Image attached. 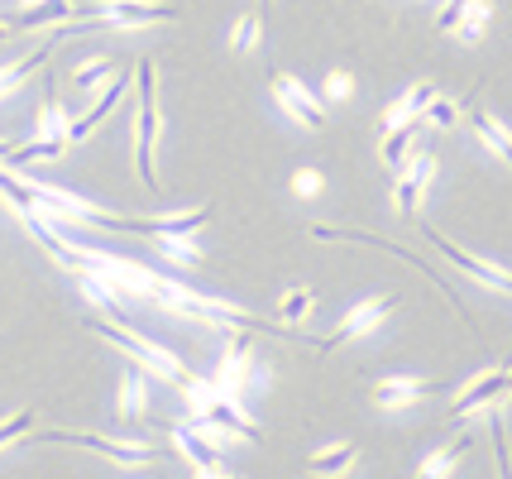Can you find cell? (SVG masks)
I'll return each instance as SVG.
<instances>
[{
  "label": "cell",
  "instance_id": "cell-2",
  "mask_svg": "<svg viewBox=\"0 0 512 479\" xmlns=\"http://www.w3.org/2000/svg\"><path fill=\"white\" fill-rule=\"evenodd\" d=\"M182 20L178 5H163V0H96L87 10H77V20L63 24V34H82L96 24H115V29H144V24H173Z\"/></svg>",
  "mask_w": 512,
  "mask_h": 479
},
{
  "label": "cell",
  "instance_id": "cell-5",
  "mask_svg": "<svg viewBox=\"0 0 512 479\" xmlns=\"http://www.w3.org/2000/svg\"><path fill=\"white\" fill-rule=\"evenodd\" d=\"M508 393H512V365L489 369V374L469 379V384L455 393V403H450V417H455V422H465V417H474V412L498 408V403H503Z\"/></svg>",
  "mask_w": 512,
  "mask_h": 479
},
{
  "label": "cell",
  "instance_id": "cell-23",
  "mask_svg": "<svg viewBox=\"0 0 512 479\" xmlns=\"http://www.w3.org/2000/svg\"><path fill=\"white\" fill-rule=\"evenodd\" d=\"M469 451V436H455V441H446V446H436L431 456L417 465V479H446L455 465H460V456Z\"/></svg>",
  "mask_w": 512,
  "mask_h": 479
},
{
  "label": "cell",
  "instance_id": "cell-33",
  "mask_svg": "<svg viewBox=\"0 0 512 479\" xmlns=\"http://www.w3.org/2000/svg\"><path fill=\"white\" fill-rule=\"evenodd\" d=\"M321 183H326V178H321L316 168H302V173L292 178V192H297V197H316V192H321Z\"/></svg>",
  "mask_w": 512,
  "mask_h": 479
},
{
  "label": "cell",
  "instance_id": "cell-19",
  "mask_svg": "<svg viewBox=\"0 0 512 479\" xmlns=\"http://www.w3.org/2000/svg\"><path fill=\"white\" fill-rule=\"evenodd\" d=\"M422 115H407V120H398L393 130H383V163L388 168H402V163L417 154V139H422Z\"/></svg>",
  "mask_w": 512,
  "mask_h": 479
},
{
  "label": "cell",
  "instance_id": "cell-14",
  "mask_svg": "<svg viewBox=\"0 0 512 479\" xmlns=\"http://www.w3.org/2000/svg\"><path fill=\"white\" fill-rule=\"evenodd\" d=\"M426 240H431L436 250L446 254V259L455 264V269H465V274L474 278V283H484V288H493V293H508V288H512V274H503V269H493V264H484V259H474V254L460 250L455 240H446L441 230H426Z\"/></svg>",
  "mask_w": 512,
  "mask_h": 479
},
{
  "label": "cell",
  "instance_id": "cell-1",
  "mask_svg": "<svg viewBox=\"0 0 512 479\" xmlns=\"http://www.w3.org/2000/svg\"><path fill=\"white\" fill-rule=\"evenodd\" d=\"M134 82H139V111H134V168L139 183L158 187V139H163V106H158V68L144 58L134 63Z\"/></svg>",
  "mask_w": 512,
  "mask_h": 479
},
{
  "label": "cell",
  "instance_id": "cell-12",
  "mask_svg": "<svg viewBox=\"0 0 512 479\" xmlns=\"http://www.w3.org/2000/svg\"><path fill=\"white\" fill-rule=\"evenodd\" d=\"M312 240H359V245H374V250L398 254V259H407V264H417V269H422V274L431 278L436 288H441V297H446L450 307H455V317H465V307H460V297L450 293L446 283H441V278L431 274V269H426V264H422V259H417V254H407V250H402V245H393V240H379V235H369V230H350V226H312ZM465 321H469V317H465Z\"/></svg>",
  "mask_w": 512,
  "mask_h": 479
},
{
  "label": "cell",
  "instance_id": "cell-30",
  "mask_svg": "<svg viewBox=\"0 0 512 479\" xmlns=\"http://www.w3.org/2000/svg\"><path fill=\"white\" fill-rule=\"evenodd\" d=\"M259 29H264V24H259V15H254V10H245V15L235 20V29H230V48H235V53H249V48H254V39H259Z\"/></svg>",
  "mask_w": 512,
  "mask_h": 479
},
{
  "label": "cell",
  "instance_id": "cell-9",
  "mask_svg": "<svg viewBox=\"0 0 512 479\" xmlns=\"http://www.w3.org/2000/svg\"><path fill=\"white\" fill-rule=\"evenodd\" d=\"M39 441L87 446V451L115 460V465H154V451H149V446H139V441H115V436H96V432H39Z\"/></svg>",
  "mask_w": 512,
  "mask_h": 479
},
{
  "label": "cell",
  "instance_id": "cell-38",
  "mask_svg": "<svg viewBox=\"0 0 512 479\" xmlns=\"http://www.w3.org/2000/svg\"><path fill=\"white\" fill-rule=\"evenodd\" d=\"M508 293H512V288H508Z\"/></svg>",
  "mask_w": 512,
  "mask_h": 479
},
{
  "label": "cell",
  "instance_id": "cell-4",
  "mask_svg": "<svg viewBox=\"0 0 512 479\" xmlns=\"http://www.w3.org/2000/svg\"><path fill=\"white\" fill-rule=\"evenodd\" d=\"M388 312H398V297H364V302H355L345 317H340V326H335L326 341L316 345L321 355H331V350H340L345 341H359V336H369V331H379V321L388 317Z\"/></svg>",
  "mask_w": 512,
  "mask_h": 479
},
{
  "label": "cell",
  "instance_id": "cell-31",
  "mask_svg": "<svg viewBox=\"0 0 512 479\" xmlns=\"http://www.w3.org/2000/svg\"><path fill=\"white\" fill-rule=\"evenodd\" d=\"M465 10H469V0H446V5H441V15H436V29H441V34H455V24H460Z\"/></svg>",
  "mask_w": 512,
  "mask_h": 479
},
{
  "label": "cell",
  "instance_id": "cell-7",
  "mask_svg": "<svg viewBox=\"0 0 512 479\" xmlns=\"http://www.w3.org/2000/svg\"><path fill=\"white\" fill-rule=\"evenodd\" d=\"M173 446L182 451V460L197 470V479H225V456H221V446L206 436V427H197L192 417L187 422H178L173 427Z\"/></svg>",
  "mask_w": 512,
  "mask_h": 479
},
{
  "label": "cell",
  "instance_id": "cell-25",
  "mask_svg": "<svg viewBox=\"0 0 512 479\" xmlns=\"http://www.w3.org/2000/svg\"><path fill=\"white\" fill-rule=\"evenodd\" d=\"M489 20H493V0H469V10L460 15V24H455V34H460L465 44H479Z\"/></svg>",
  "mask_w": 512,
  "mask_h": 479
},
{
  "label": "cell",
  "instance_id": "cell-8",
  "mask_svg": "<svg viewBox=\"0 0 512 479\" xmlns=\"http://www.w3.org/2000/svg\"><path fill=\"white\" fill-rule=\"evenodd\" d=\"M192 422L206 427V432H225V436H240V441H254V446L264 441V432H259L245 412H240V403L225 398V393H211L201 408H192Z\"/></svg>",
  "mask_w": 512,
  "mask_h": 479
},
{
  "label": "cell",
  "instance_id": "cell-21",
  "mask_svg": "<svg viewBox=\"0 0 512 479\" xmlns=\"http://www.w3.org/2000/svg\"><path fill=\"white\" fill-rule=\"evenodd\" d=\"M469 130L479 135V144H484L489 154H498V159L512 168V135L498 125V120H493L489 111H479V106H474V111H469Z\"/></svg>",
  "mask_w": 512,
  "mask_h": 479
},
{
  "label": "cell",
  "instance_id": "cell-18",
  "mask_svg": "<svg viewBox=\"0 0 512 479\" xmlns=\"http://www.w3.org/2000/svg\"><path fill=\"white\" fill-rule=\"evenodd\" d=\"M58 39H67L63 29H53V39H48V44H39L34 53H24V58H15V63H5V68H0V101H5L10 92H15L20 82H29L34 72L44 68L48 58H53V48H58Z\"/></svg>",
  "mask_w": 512,
  "mask_h": 479
},
{
  "label": "cell",
  "instance_id": "cell-13",
  "mask_svg": "<svg viewBox=\"0 0 512 479\" xmlns=\"http://www.w3.org/2000/svg\"><path fill=\"white\" fill-rule=\"evenodd\" d=\"M436 178V154L422 149V154H412V159L398 168V183H393V206H398V216H417V202H422L426 183Z\"/></svg>",
  "mask_w": 512,
  "mask_h": 479
},
{
  "label": "cell",
  "instance_id": "cell-6",
  "mask_svg": "<svg viewBox=\"0 0 512 479\" xmlns=\"http://www.w3.org/2000/svg\"><path fill=\"white\" fill-rule=\"evenodd\" d=\"M268 87H273V101H278V106H283V111H288L302 130H326V125H331L326 106H321V101H316V96L307 92L297 77H288V72L273 68V72H268Z\"/></svg>",
  "mask_w": 512,
  "mask_h": 479
},
{
  "label": "cell",
  "instance_id": "cell-16",
  "mask_svg": "<svg viewBox=\"0 0 512 479\" xmlns=\"http://www.w3.org/2000/svg\"><path fill=\"white\" fill-rule=\"evenodd\" d=\"M436 388H441L436 379H402V374H393V379H379L369 398H374L379 408L398 412V408H412V403H422L426 393H436Z\"/></svg>",
  "mask_w": 512,
  "mask_h": 479
},
{
  "label": "cell",
  "instance_id": "cell-27",
  "mask_svg": "<svg viewBox=\"0 0 512 479\" xmlns=\"http://www.w3.org/2000/svg\"><path fill=\"white\" fill-rule=\"evenodd\" d=\"M115 63L111 58H87L82 68L72 72V87H82V92H91V87H101V82H111Z\"/></svg>",
  "mask_w": 512,
  "mask_h": 479
},
{
  "label": "cell",
  "instance_id": "cell-35",
  "mask_svg": "<svg viewBox=\"0 0 512 479\" xmlns=\"http://www.w3.org/2000/svg\"><path fill=\"white\" fill-rule=\"evenodd\" d=\"M5 154H10V139H0V159H5Z\"/></svg>",
  "mask_w": 512,
  "mask_h": 479
},
{
  "label": "cell",
  "instance_id": "cell-26",
  "mask_svg": "<svg viewBox=\"0 0 512 479\" xmlns=\"http://www.w3.org/2000/svg\"><path fill=\"white\" fill-rule=\"evenodd\" d=\"M312 307H316L312 288H288V293H283V307H278V321H283V326H302V321L312 317Z\"/></svg>",
  "mask_w": 512,
  "mask_h": 479
},
{
  "label": "cell",
  "instance_id": "cell-10",
  "mask_svg": "<svg viewBox=\"0 0 512 479\" xmlns=\"http://www.w3.org/2000/svg\"><path fill=\"white\" fill-rule=\"evenodd\" d=\"M249 355H254V331H249V326H235V331H230V345H225V355H221V365L211 374L216 393H225V398H240V393H245Z\"/></svg>",
  "mask_w": 512,
  "mask_h": 479
},
{
  "label": "cell",
  "instance_id": "cell-28",
  "mask_svg": "<svg viewBox=\"0 0 512 479\" xmlns=\"http://www.w3.org/2000/svg\"><path fill=\"white\" fill-rule=\"evenodd\" d=\"M29 432H34V412H29V408L10 412V417L0 422V451H5V446H15V441H24Z\"/></svg>",
  "mask_w": 512,
  "mask_h": 479
},
{
  "label": "cell",
  "instance_id": "cell-34",
  "mask_svg": "<svg viewBox=\"0 0 512 479\" xmlns=\"http://www.w3.org/2000/svg\"><path fill=\"white\" fill-rule=\"evenodd\" d=\"M10 34H15V24H5V20H0V44H5Z\"/></svg>",
  "mask_w": 512,
  "mask_h": 479
},
{
  "label": "cell",
  "instance_id": "cell-17",
  "mask_svg": "<svg viewBox=\"0 0 512 479\" xmlns=\"http://www.w3.org/2000/svg\"><path fill=\"white\" fill-rule=\"evenodd\" d=\"M77 20V5L72 0H29L20 15H15V34H34V29H63Z\"/></svg>",
  "mask_w": 512,
  "mask_h": 479
},
{
  "label": "cell",
  "instance_id": "cell-36",
  "mask_svg": "<svg viewBox=\"0 0 512 479\" xmlns=\"http://www.w3.org/2000/svg\"><path fill=\"white\" fill-rule=\"evenodd\" d=\"M225 479H240V475H225Z\"/></svg>",
  "mask_w": 512,
  "mask_h": 479
},
{
  "label": "cell",
  "instance_id": "cell-3",
  "mask_svg": "<svg viewBox=\"0 0 512 479\" xmlns=\"http://www.w3.org/2000/svg\"><path fill=\"white\" fill-rule=\"evenodd\" d=\"M87 326L96 331V336H106L111 345H120L125 355H134V365H139V369H149V374L168 379V384H182V379H187V369H182V360L173 355V350H163V345H154L149 336L130 331L120 317H91Z\"/></svg>",
  "mask_w": 512,
  "mask_h": 479
},
{
  "label": "cell",
  "instance_id": "cell-37",
  "mask_svg": "<svg viewBox=\"0 0 512 479\" xmlns=\"http://www.w3.org/2000/svg\"><path fill=\"white\" fill-rule=\"evenodd\" d=\"M264 5H268V0H264Z\"/></svg>",
  "mask_w": 512,
  "mask_h": 479
},
{
  "label": "cell",
  "instance_id": "cell-29",
  "mask_svg": "<svg viewBox=\"0 0 512 479\" xmlns=\"http://www.w3.org/2000/svg\"><path fill=\"white\" fill-rule=\"evenodd\" d=\"M422 120H426V125H436V130H450V125L460 120V106H455L450 96L436 92V96H431V106L422 111Z\"/></svg>",
  "mask_w": 512,
  "mask_h": 479
},
{
  "label": "cell",
  "instance_id": "cell-32",
  "mask_svg": "<svg viewBox=\"0 0 512 479\" xmlns=\"http://www.w3.org/2000/svg\"><path fill=\"white\" fill-rule=\"evenodd\" d=\"M350 92H355V77L350 72H331L326 77V101H345Z\"/></svg>",
  "mask_w": 512,
  "mask_h": 479
},
{
  "label": "cell",
  "instance_id": "cell-24",
  "mask_svg": "<svg viewBox=\"0 0 512 479\" xmlns=\"http://www.w3.org/2000/svg\"><path fill=\"white\" fill-rule=\"evenodd\" d=\"M154 245L168 264H182V269H197L201 264V250L192 245V235H154Z\"/></svg>",
  "mask_w": 512,
  "mask_h": 479
},
{
  "label": "cell",
  "instance_id": "cell-20",
  "mask_svg": "<svg viewBox=\"0 0 512 479\" xmlns=\"http://www.w3.org/2000/svg\"><path fill=\"white\" fill-rule=\"evenodd\" d=\"M355 441H340V446H326V451H316V456H307V475L316 479H340V475H350L355 470Z\"/></svg>",
  "mask_w": 512,
  "mask_h": 479
},
{
  "label": "cell",
  "instance_id": "cell-22",
  "mask_svg": "<svg viewBox=\"0 0 512 479\" xmlns=\"http://www.w3.org/2000/svg\"><path fill=\"white\" fill-rule=\"evenodd\" d=\"M149 388H144V369L134 365L125 369V379H120V417L125 422H139V417H149Z\"/></svg>",
  "mask_w": 512,
  "mask_h": 479
},
{
  "label": "cell",
  "instance_id": "cell-15",
  "mask_svg": "<svg viewBox=\"0 0 512 479\" xmlns=\"http://www.w3.org/2000/svg\"><path fill=\"white\" fill-rule=\"evenodd\" d=\"M130 77L134 72H115L111 82H106V92L96 96V101H91L87 111L77 115V120H67V135H72V144H82V139H91V130H96V125H101V120H106V115L115 111V106H120V96L130 92Z\"/></svg>",
  "mask_w": 512,
  "mask_h": 479
},
{
  "label": "cell",
  "instance_id": "cell-11",
  "mask_svg": "<svg viewBox=\"0 0 512 479\" xmlns=\"http://www.w3.org/2000/svg\"><path fill=\"white\" fill-rule=\"evenodd\" d=\"M216 216V206L201 202L192 206V211H173V216H154V221H125V216H111V226L106 230H125V235H197L206 221Z\"/></svg>",
  "mask_w": 512,
  "mask_h": 479
}]
</instances>
